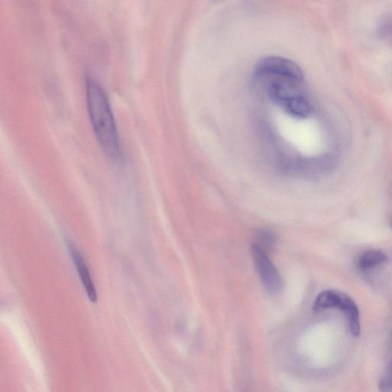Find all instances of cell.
Here are the masks:
<instances>
[{"label": "cell", "instance_id": "6da1fadb", "mask_svg": "<svg viewBox=\"0 0 392 392\" xmlns=\"http://www.w3.org/2000/svg\"><path fill=\"white\" fill-rule=\"evenodd\" d=\"M255 81L271 101L288 116L307 119L313 107L304 93V72L293 61L277 57L261 60L254 68Z\"/></svg>", "mask_w": 392, "mask_h": 392}, {"label": "cell", "instance_id": "7a4b0ae2", "mask_svg": "<svg viewBox=\"0 0 392 392\" xmlns=\"http://www.w3.org/2000/svg\"><path fill=\"white\" fill-rule=\"evenodd\" d=\"M86 96L91 125L106 156L112 160L121 159V145L114 116L102 86L93 78L86 81Z\"/></svg>", "mask_w": 392, "mask_h": 392}, {"label": "cell", "instance_id": "3957f363", "mask_svg": "<svg viewBox=\"0 0 392 392\" xmlns=\"http://www.w3.org/2000/svg\"><path fill=\"white\" fill-rule=\"evenodd\" d=\"M328 309H339L348 321L350 332L354 336L360 334V315L354 300L341 291L328 290L319 295L314 305V312Z\"/></svg>", "mask_w": 392, "mask_h": 392}, {"label": "cell", "instance_id": "277c9868", "mask_svg": "<svg viewBox=\"0 0 392 392\" xmlns=\"http://www.w3.org/2000/svg\"><path fill=\"white\" fill-rule=\"evenodd\" d=\"M251 251L255 266L264 287L271 294L278 293L283 287L282 278L266 251L256 244L252 246Z\"/></svg>", "mask_w": 392, "mask_h": 392}, {"label": "cell", "instance_id": "5b68a950", "mask_svg": "<svg viewBox=\"0 0 392 392\" xmlns=\"http://www.w3.org/2000/svg\"><path fill=\"white\" fill-rule=\"evenodd\" d=\"M70 251L73 262L75 263L79 278H81L82 285H83L90 302L96 303L97 302V291L87 263L83 256H82L81 251L76 248L75 245L70 246Z\"/></svg>", "mask_w": 392, "mask_h": 392}, {"label": "cell", "instance_id": "8992f818", "mask_svg": "<svg viewBox=\"0 0 392 392\" xmlns=\"http://www.w3.org/2000/svg\"><path fill=\"white\" fill-rule=\"evenodd\" d=\"M388 261L386 253L380 250H369L364 252L359 261L361 270H370L381 266Z\"/></svg>", "mask_w": 392, "mask_h": 392}, {"label": "cell", "instance_id": "52a82bcc", "mask_svg": "<svg viewBox=\"0 0 392 392\" xmlns=\"http://www.w3.org/2000/svg\"><path fill=\"white\" fill-rule=\"evenodd\" d=\"M379 387L382 392H392V350L389 362L380 379Z\"/></svg>", "mask_w": 392, "mask_h": 392}, {"label": "cell", "instance_id": "ba28073f", "mask_svg": "<svg viewBox=\"0 0 392 392\" xmlns=\"http://www.w3.org/2000/svg\"><path fill=\"white\" fill-rule=\"evenodd\" d=\"M381 38L392 48V20H386L379 25Z\"/></svg>", "mask_w": 392, "mask_h": 392}, {"label": "cell", "instance_id": "9c48e42d", "mask_svg": "<svg viewBox=\"0 0 392 392\" xmlns=\"http://www.w3.org/2000/svg\"><path fill=\"white\" fill-rule=\"evenodd\" d=\"M259 242H261V245H258L259 247L263 249V247L270 248L275 242V237L270 232L261 231L258 234Z\"/></svg>", "mask_w": 392, "mask_h": 392}, {"label": "cell", "instance_id": "30bf717a", "mask_svg": "<svg viewBox=\"0 0 392 392\" xmlns=\"http://www.w3.org/2000/svg\"><path fill=\"white\" fill-rule=\"evenodd\" d=\"M389 220H390V225H391V227H392V215H391V216L390 217Z\"/></svg>", "mask_w": 392, "mask_h": 392}]
</instances>
